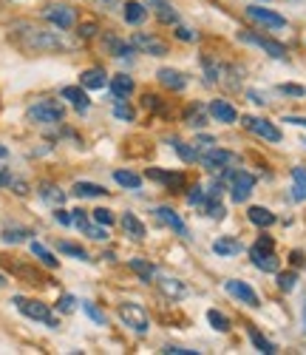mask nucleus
I'll return each mask as SVG.
<instances>
[{"label":"nucleus","instance_id":"f257e3e1","mask_svg":"<svg viewBox=\"0 0 306 355\" xmlns=\"http://www.w3.org/2000/svg\"><path fill=\"white\" fill-rule=\"evenodd\" d=\"M15 40L23 51H63V49H71L74 43H69L63 35H54V32H43V28H35V26H26L20 23L15 28Z\"/></svg>","mask_w":306,"mask_h":355},{"label":"nucleus","instance_id":"f03ea898","mask_svg":"<svg viewBox=\"0 0 306 355\" xmlns=\"http://www.w3.org/2000/svg\"><path fill=\"white\" fill-rule=\"evenodd\" d=\"M26 120L35 123V125H60L66 120V111L57 100H40L35 105H28Z\"/></svg>","mask_w":306,"mask_h":355},{"label":"nucleus","instance_id":"7ed1b4c3","mask_svg":"<svg viewBox=\"0 0 306 355\" xmlns=\"http://www.w3.org/2000/svg\"><path fill=\"white\" fill-rule=\"evenodd\" d=\"M250 259H253V264L258 270H264V273H278V256H275V242L269 239V236H261V239L253 245V250H250Z\"/></svg>","mask_w":306,"mask_h":355},{"label":"nucleus","instance_id":"20e7f679","mask_svg":"<svg viewBox=\"0 0 306 355\" xmlns=\"http://www.w3.org/2000/svg\"><path fill=\"white\" fill-rule=\"evenodd\" d=\"M12 304L23 313V315H28V318H35V321H43L46 327H51V330H57L60 327V321H57V315L43 304V302H35V299H23V295H15L12 299Z\"/></svg>","mask_w":306,"mask_h":355},{"label":"nucleus","instance_id":"39448f33","mask_svg":"<svg viewBox=\"0 0 306 355\" xmlns=\"http://www.w3.org/2000/svg\"><path fill=\"white\" fill-rule=\"evenodd\" d=\"M116 313H119L122 324H125V327H131L134 333L145 336V333L150 330V318H147V313H145V307H142V304H134V302H122V304L116 307Z\"/></svg>","mask_w":306,"mask_h":355},{"label":"nucleus","instance_id":"423d86ee","mask_svg":"<svg viewBox=\"0 0 306 355\" xmlns=\"http://www.w3.org/2000/svg\"><path fill=\"white\" fill-rule=\"evenodd\" d=\"M224 180H230V196L233 202H247L253 188H255V176L247 171H224Z\"/></svg>","mask_w":306,"mask_h":355},{"label":"nucleus","instance_id":"0eeeda50","mask_svg":"<svg viewBox=\"0 0 306 355\" xmlns=\"http://www.w3.org/2000/svg\"><path fill=\"white\" fill-rule=\"evenodd\" d=\"M238 40L264 49L269 57H275V60H287V46H284V43H278V40H269V37H264V35H253V32H241V35H238Z\"/></svg>","mask_w":306,"mask_h":355},{"label":"nucleus","instance_id":"6e6552de","mask_svg":"<svg viewBox=\"0 0 306 355\" xmlns=\"http://www.w3.org/2000/svg\"><path fill=\"white\" fill-rule=\"evenodd\" d=\"M131 46L142 54H153V57H165L168 54V43L162 37H153L150 32H136L131 37Z\"/></svg>","mask_w":306,"mask_h":355},{"label":"nucleus","instance_id":"1a4fd4ad","mask_svg":"<svg viewBox=\"0 0 306 355\" xmlns=\"http://www.w3.org/2000/svg\"><path fill=\"white\" fill-rule=\"evenodd\" d=\"M199 159L207 171H227L235 162V154L224 151V148H207L204 154H199Z\"/></svg>","mask_w":306,"mask_h":355},{"label":"nucleus","instance_id":"9d476101","mask_svg":"<svg viewBox=\"0 0 306 355\" xmlns=\"http://www.w3.org/2000/svg\"><path fill=\"white\" fill-rule=\"evenodd\" d=\"M241 123H244V128H247V131L258 134L267 142H281V128H275L269 120H261V116H244Z\"/></svg>","mask_w":306,"mask_h":355},{"label":"nucleus","instance_id":"9b49d317","mask_svg":"<svg viewBox=\"0 0 306 355\" xmlns=\"http://www.w3.org/2000/svg\"><path fill=\"white\" fill-rule=\"evenodd\" d=\"M247 17H250L253 23L267 26V28H284V26H287V17H284V15L272 12V9H261V6H250V9H247Z\"/></svg>","mask_w":306,"mask_h":355},{"label":"nucleus","instance_id":"f8f14e48","mask_svg":"<svg viewBox=\"0 0 306 355\" xmlns=\"http://www.w3.org/2000/svg\"><path fill=\"white\" fill-rule=\"evenodd\" d=\"M224 290L230 293V295H235L238 302H244V304H250V307H258V293L247 284V282H238V279H230V282H224Z\"/></svg>","mask_w":306,"mask_h":355},{"label":"nucleus","instance_id":"ddd939ff","mask_svg":"<svg viewBox=\"0 0 306 355\" xmlns=\"http://www.w3.org/2000/svg\"><path fill=\"white\" fill-rule=\"evenodd\" d=\"M43 17L48 20V23H54L57 28H71L74 26V9H69V6H60V3H54V6H48L46 12H43Z\"/></svg>","mask_w":306,"mask_h":355},{"label":"nucleus","instance_id":"4468645a","mask_svg":"<svg viewBox=\"0 0 306 355\" xmlns=\"http://www.w3.org/2000/svg\"><path fill=\"white\" fill-rule=\"evenodd\" d=\"M207 111H210L213 120H219V123H235V120H238V111H235L227 100H213V103L207 105Z\"/></svg>","mask_w":306,"mask_h":355},{"label":"nucleus","instance_id":"2eb2a0df","mask_svg":"<svg viewBox=\"0 0 306 355\" xmlns=\"http://www.w3.org/2000/svg\"><path fill=\"white\" fill-rule=\"evenodd\" d=\"M153 214H156V219H159L162 225H168L170 230H176L179 236H185V239H188V225L181 222V216H179L176 211H170V208H156Z\"/></svg>","mask_w":306,"mask_h":355},{"label":"nucleus","instance_id":"dca6fc26","mask_svg":"<svg viewBox=\"0 0 306 355\" xmlns=\"http://www.w3.org/2000/svg\"><path fill=\"white\" fill-rule=\"evenodd\" d=\"M147 180L162 182V185H168L170 191H176V188L185 185V173H168V171H159V168H147Z\"/></svg>","mask_w":306,"mask_h":355},{"label":"nucleus","instance_id":"f3484780","mask_svg":"<svg viewBox=\"0 0 306 355\" xmlns=\"http://www.w3.org/2000/svg\"><path fill=\"white\" fill-rule=\"evenodd\" d=\"M63 97L71 100L74 108H77L80 114H85V111L91 108V100H88V94H85V88H82V85H66V88H63Z\"/></svg>","mask_w":306,"mask_h":355},{"label":"nucleus","instance_id":"a211bd4d","mask_svg":"<svg viewBox=\"0 0 306 355\" xmlns=\"http://www.w3.org/2000/svg\"><path fill=\"white\" fill-rule=\"evenodd\" d=\"M108 85H111L114 100H125V97H131V94H134V80H131L128 74H116Z\"/></svg>","mask_w":306,"mask_h":355},{"label":"nucleus","instance_id":"6ab92c4d","mask_svg":"<svg viewBox=\"0 0 306 355\" xmlns=\"http://www.w3.org/2000/svg\"><path fill=\"white\" fill-rule=\"evenodd\" d=\"M80 85L82 88H105L108 85V74L102 71V69H85L82 74H80Z\"/></svg>","mask_w":306,"mask_h":355},{"label":"nucleus","instance_id":"aec40b11","mask_svg":"<svg viewBox=\"0 0 306 355\" xmlns=\"http://www.w3.org/2000/svg\"><path fill=\"white\" fill-rule=\"evenodd\" d=\"M102 46H105V51H108V54L122 57V60L134 54V46H131V43H122V40H119V37H114V35H105V37H102Z\"/></svg>","mask_w":306,"mask_h":355},{"label":"nucleus","instance_id":"412c9836","mask_svg":"<svg viewBox=\"0 0 306 355\" xmlns=\"http://www.w3.org/2000/svg\"><path fill=\"white\" fill-rule=\"evenodd\" d=\"M150 6H153V12H156L159 23H165V26H176L179 23V15H176V9L168 3V0H150Z\"/></svg>","mask_w":306,"mask_h":355},{"label":"nucleus","instance_id":"4be33fe9","mask_svg":"<svg viewBox=\"0 0 306 355\" xmlns=\"http://www.w3.org/2000/svg\"><path fill=\"white\" fill-rule=\"evenodd\" d=\"M159 83L165 85V88H170V92H181V88L188 85V80H185V74H179L176 69H162L159 74Z\"/></svg>","mask_w":306,"mask_h":355},{"label":"nucleus","instance_id":"5701e85b","mask_svg":"<svg viewBox=\"0 0 306 355\" xmlns=\"http://www.w3.org/2000/svg\"><path fill=\"white\" fill-rule=\"evenodd\" d=\"M159 290L168 295V299H173V302H179V299H185V295H188L185 282H179V279H159Z\"/></svg>","mask_w":306,"mask_h":355},{"label":"nucleus","instance_id":"b1692460","mask_svg":"<svg viewBox=\"0 0 306 355\" xmlns=\"http://www.w3.org/2000/svg\"><path fill=\"white\" fill-rule=\"evenodd\" d=\"M37 193H40V199L48 202V205H63V202H66V191H60L54 182H40Z\"/></svg>","mask_w":306,"mask_h":355},{"label":"nucleus","instance_id":"393cba45","mask_svg":"<svg viewBox=\"0 0 306 355\" xmlns=\"http://www.w3.org/2000/svg\"><path fill=\"white\" fill-rule=\"evenodd\" d=\"M122 230H125L131 239H145V225L136 219V214H122Z\"/></svg>","mask_w":306,"mask_h":355},{"label":"nucleus","instance_id":"a878e982","mask_svg":"<svg viewBox=\"0 0 306 355\" xmlns=\"http://www.w3.org/2000/svg\"><path fill=\"white\" fill-rule=\"evenodd\" d=\"M207 114H210V111L196 103V105H190V108L185 111V123H188L190 128H204V125H207Z\"/></svg>","mask_w":306,"mask_h":355},{"label":"nucleus","instance_id":"bb28decb","mask_svg":"<svg viewBox=\"0 0 306 355\" xmlns=\"http://www.w3.org/2000/svg\"><path fill=\"white\" fill-rule=\"evenodd\" d=\"M247 216H250V222L258 225V227H269V225H275V214H269L267 208H261V205H253V208L247 211Z\"/></svg>","mask_w":306,"mask_h":355},{"label":"nucleus","instance_id":"cd10ccee","mask_svg":"<svg viewBox=\"0 0 306 355\" xmlns=\"http://www.w3.org/2000/svg\"><path fill=\"white\" fill-rule=\"evenodd\" d=\"M292 199L295 202H303L306 199V168H295L292 171Z\"/></svg>","mask_w":306,"mask_h":355},{"label":"nucleus","instance_id":"c85d7f7f","mask_svg":"<svg viewBox=\"0 0 306 355\" xmlns=\"http://www.w3.org/2000/svg\"><path fill=\"white\" fill-rule=\"evenodd\" d=\"M131 270H134L142 282H153V276H156V268H153L150 261H145V259H131Z\"/></svg>","mask_w":306,"mask_h":355},{"label":"nucleus","instance_id":"c756f323","mask_svg":"<svg viewBox=\"0 0 306 355\" xmlns=\"http://www.w3.org/2000/svg\"><path fill=\"white\" fill-rule=\"evenodd\" d=\"M125 20L131 23V26H142L145 23V17H147V9L142 6V3H125Z\"/></svg>","mask_w":306,"mask_h":355},{"label":"nucleus","instance_id":"7c9ffc66","mask_svg":"<svg viewBox=\"0 0 306 355\" xmlns=\"http://www.w3.org/2000/svg\"><path fill=\"white\" fill-rule=\"evenodd\" d=\"M114 180H116L122 188H131V191H139V188H142V176H136L134 171H116Z\"/></svg>","mask_w":306,"mask_h":355},{"label":"nucleus","instance_id":"2f4dec72","mask_svg":"<svg viewBox=\"0 0 306 355\" xmlns=\"http://www.w3.org/2000/svg\"><path fill=\"white\" fill-rule=\"evenodd\" d=\"M247 336H250V341H253V347L258 349V352H264V355H272V352H278V349H275V344L272 341H267L255 327H250L247 330Z\"/></svg>","mask_w":306,"mask_h":355},{"label":"nucleus","instance_id":"473e14b6","mask_svg":"<svg viewBox=\"0 0 306 355\" xmlns=\"http://www.w3.org/2000/svg\"><path fill=\"white\" fill-rule=\"evenodd\" d=\"M108 191L102 188V185H94V182H77L74 185V196H80V199H85V196H105Z\"/></svg>","mask_w":306,"mask_h":355},{"label":"nucleus","instance_id":"72a5a7b5","mask_svg":"<svg viewBox=\"0 0 306 355\" xmlns=\"http://www.w3.org/2000/svg\"><path fill=\"white\" fill-rule=\"evenodd\" d=\"M170 145H173V151H176L181 159H185V162H196V159H199V151H196V148H190L188 142H181V139H170Z\"/></svg>","mask_w":306,"mask_h":355},{"label":"nucleus","instance_id":"f704fd0d","mask_svg":"<svg viewBox=\"0 0 306 355\" xmlns=\"http://www.w3.org/2000/svg\"><path fill=\"white\" fill-rule=\"evenodd\" d=\"M32 253H35V256L40 259V264H46V268H51V270H54L57 264H60V261L54 259V253H51L48 248H43L40 242H32Z\"/></svg>","mask_w":306,"mask_h":355},{"label":"nucleus","instance_id":"c9c22d12","mask_svg":"<svg viewBox=\"0 0 306 355\" xmlns=\"http://www.w3.org/2000/svg\"><path fill=\"white\" fill-rule=\"evenodd\" d=\"M213 250H216L219 256H235V253H241V245L235 239H219L216 245H213Z\"/></svg>","mask_w":306,"mask_h":355},{"label":"nucleus","instance_id":"e433bc0d","mask_svg":"<svg viewBox=\"0 0 306 355\" xmlns=\"http://www.w3.org/2000/svg\"><path fill=\"white\" fill-rule=\"evenodd\" d=\"M207 321L213 324V330H219V333H227L230 330V318L222 315L219 310H207Z\"/></svg>","mask_w":306,"mask_h":355},{"label":"nucleus","instance_id":"4c0bfd02","mask_svg":"<svg viewBox=\"0 0 306 355\" xmlns=\"http://www.w3.org/2000/svg\"><path fill=\"white\" fill-rule=\"evenodd\" d=\"M57 250L63 253V256H71V259H80V261H85L88 259V253L80 248V245H74V242H60L57 245Z\"/></svg>","mask_w":306,"mask_h":355},{"label":"nucleus","instance_id":"58836bf2","mask_svg":"<svg viewBox=\"0 0 306 355\" xmlns=\"http://www.w3.org/2000/svg\"><path fill=\"white\" fill-rule=\"evenodd\" d=\"M26 236H32V230H26V227H6L3 230V242L15 245V242H23Z\"/></svg>","mask_w":306,"mask_h":355},{"label":"nucleus","instance_id":"ea45409f","mask_svg":"<svg viewBox=\"0 0 306 355\" xmlns=\"http://www.w3.org/2000/svg\"><path fill=\"white\" fill-rule=\"evenodd\" d=\"M114 114L119 116V120L134 123V108H128V105H125V100H114Z\"/></svg>","mask_w":306,"mask_h":355},{"label":"nucleus","instance_id":"a19ab883","mask_svg":"<svg viewBox=\"0 0 306 355\" xmlns=\"http://www.w3.org/2000/svg\"><path fill=\"white\" fill-rule=\"evenodd\" d=\"M82 310H85V315H88L91 321H97V324H105V321H108V315H105L97 304H91V302H85V304H82Z\"/></svg>","mask_w":306,"mask_h":355},{"label":"nucleus","instance_id":"79ce46f5","mask_svg":"<svg viewBox=\"0 0 306 355\" xmlns=\"http://www.w3.org/2000/svg\"><path fill=\"white\" fill-rule=\"evenodd\" d=\"M295 282H298V273H278V287L284 290V293H289V290H295Z\"/></svg>","mask_w":306,"mask_h":355},{"label":"nucleus","instance_id":"37998d69","mask_svg":"<svg viewBox=\"0 0 306 355\" xmlns=\"http://www.w3.org/2000/svg\"><path fill=\"white\" fill-rule=\"evenodd\" d=\"M57 310L60 313H74L77 310V299H74V295H63V299L57 302Z\"/></svg>","mask_w":306,"mask_h":355},{"label":"nucleus","instance_id":"c03bdc74","mask_svg":"<svg viewBox=\"0 0 306 355\" xmlns=\"http://www.w3.org/2000/svg\"><path fill=\"white\" fill-rule=\"evenodd\" d=\"M54 219H57V225H63V227H69V225H74V211H63V208H57Z\"/></svg>","mask_w":306,"mask_h":355},{"label":"nucleus","instance_id":"a18cd8bd","mask_svg":"<svg viewBox=\"0 0 306 355\" xmlns=\"http://www.w3.org/2000/svg\"><path fill=\"white\" fill-rule=\"evenodd\" d=\"M82 40H88V37H94L97 35V23L94 20H88V23H80V32H77Z\"/></svg>","mask_w":306,"mask_h":355},{"label":"nucleus","instance_id":"49530a36","mask_svg":"<svg viewBox=\"0 0 306 355\" xmlns=\"http://www.w3.org/2000/svg\"><path fill=\"white\" fill-rule=\"evenodd\" d=\"M204 196H207V191H204L201 185H193V188H190V193H188V202H190V205H201V202H204Z\"/></svg>","mask_w":306,"mask_h":355},{"label":"nucleus","instance_id":"de8ad7c7","mask_svg":"<svg viewBox=\"0 0 306 355\" xmlns=\"http://www.w3.org/2000/svg\"><path fill=\"white\" fill-rule=\"evenodd\" d=\"M94 219H97V225H108V227L114 225V214L108 208H97L94 211Z\"/></svg>","mask_w":306,"mask_h":355},{"label":"nucleus","instance_id":"09e8293b","mask_svg":"<svg viewBox=\"0 0 306 355\" xmlns=\"http://www.w3.org/2000/svg\"><path fill=\"white\" fill-rule=\"evenodd\" d=\"M278 92H281V94H289V97H306V88H303V85H289V83H287V85L278 88Z\"/></svg>","mask_w":306,"mask_h":355},{"label":"nucleus","instance_id":"8fccbe9b","mask_svg":"<svg viewBox=\"0 0 306 355\" xmlns=\"http://www.w3.org/2000/svg\"><path fill=\"white\" fill-rule=\"evenodd\" d=\"M142 105L150 108V111H162V100L153 97V94H145V97H142Z\"/></svg>","mask_w":306,"mask_h":355},{"label":"nucleus","instance_id":"3c124183","mask_svg":"<svg viewBox=\"0 0 306 355\" xmlns=\"http://www.w3.org/2000/svg\"><path fill=\"white\" fill-rule=\"evenodd\" d=\"M165 355H199L196 349H185V347H165Z\"/></svg>","mask_w":306,"mask_h":355},{"label":"nucleus","instance_id":"603ef678","mask_svg":"<svg viewBox=\"0 0 306 355\" xmlns=\"http://www.w3.org/2000/svg\"><path fill=\"white\" fill-rule=\"evenodd\" d=\"M176 37H179V40H188V43H190L196 35L190 32V28H185V26H176Z\"/></svg>","mask_w":306,"mask_h":355},{"label":"nucleus","instance_id":"864d4df0","mask_svg":"<svg viewBox=\"0 0 306 355\" xmlns=\"http://www.w3.org/2000/svg\"><path fill=\"white\" fill-rule=\"evenodd\" d=\"M6 185H12V171L0 165V188H6Z\"/></svg>","mask_w":306,"mask_h":355},{"label":"nucleus","instance_id":"5fc2aeb1","mask_svg":"<svg viewBox=\"0 0 306 355\" xmlns=\"http://www.w3.org/2000/svg\"><path fill=\"white\" fill-rule=\"evenodd\" d=\"M12 191H15L17 196H26V193H28V185H26L23 180H12Z\"/></svg>","mask_w":306,"mask_h":355},{"label":"nucleus","instance_id":"6e6d98bb","mask_svg":"<svg viewBox=\"0 0 306 355\" xmlns=\"http://www.w3.org/2000/svg\"><path fill=\"white\" fill-rule=\"evenodd\" d=\"M292 264H295V268H303V264H306V259H303V253H292Z\"/></svg>","mask_w":306,"mask_h":355},{"label":"nucleus","instance_id":"4d7b16f0","mask_svg":"<svg viewBox=\"0 0 306 355\" xmlns=\"http://www.w3.org/2000/svg\"><path fill=\"white\" fill-rule=\"evenodd\" d=\"M250 100H253V103H258V105H267L264 94H258V92H250Z\"/></svg>","mask_w":306,"mask_h":355},{"label":"nucleus","instance_id":"13d9d810","mask_svg":"<svg viewBox=\"0 0 306 355\" xmlns=\"http://www.w3.org/2000/svg\"><path fill=\"white\" fill-rule=\"evenodd\" d=\"M213 142H216L213 137H199V145H204V148H207V145H213Z\"/></svg>","mask_w":306,"mask_h":355},{"label":"nucleus","instance_id":"bf43d9fd","mask_svg":"<svg viewBox=\"0 0 306 355\" xmlns=\"http://www.w3.org/2000/svg\"><path fill=\"white\" fill-rule=\"evenodd\" d=\"M9 157V148L6 145H0V159H6Z\"/></svg>","mask_w":306,"mask_h":355},{"label":"nucleus","instance_id":"052dcab7","mask_svg":"<svg viewBox=\"0 0 306 355\" xmlns=\"http://www.w3.org/2000/svg\"><path fill=\"white\" fill-rule=\"evenodd\" d=\"M303 333H306V304H303Z\"/></svg>","mask_w":306,"mask_h":355}]
</instances>
